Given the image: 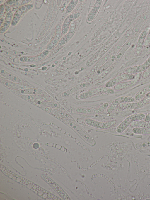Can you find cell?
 Listing matches in <instances>:
<instances>
[{"label":"cell","instance_id":"obj_18","mask_svg":"<svg viewBox=\"0 0 150 200\" xmlns=\"http://www.w3.org/2000/svg\"><path fill=\"white\" fill-rule=\"evenodd\" d=\"M1 74L5 78L16 83H19L21 82L20 79L17 77L8 73L4 70H1Z\"/></svg>","mask_w":150,"mask_h":200},{"label":"cell","instance_id":"obj_11","mask_svg":"<svg viewBox=\"0 0 150 200\" xmlns=\"http://www.w3.org/2000/svg\"><path fill=\"white\" fill-rule=\"evenodd\" d=\"M42 93V90L41 89L30 88L21 89L16 90L15 93L18 95H25L31 94H39Z\"/></svg>","mask_w":150,"mask_h":200},{"label":"cell","instance_id":"obj_9","mask_svg":"<svg viewBox=\"0 0 150 200\" xmlns=\"http://www.w3.org/2000/svg\"><path fill=\"white\" fill-rule=\"evenodd\" d=\"M149 30V28L144 30L140 34L138 38L136 47V52L139 54L141 52L145 38Z\"/></svg>","mask_w":150,"mask_h":200},{"label":"cell","instance_id":"obj_20","mask_svg":"<svg viewBox=\"0 0 150 200\" xmlns=\"http://www.w3.org/2000/svg\"><path fill=\"white\" fill-rule=\"evenodd\" d=\"M120 104L124 103H132L134 102V98L128 96H121L116 99Z\"/></svg>","mask_w":150,"mask_h":200},{"label":"cell","instance_id":"obj_19","mask_svg":"<svg viewBox=\"0 0 150 200\" xmlns=\"http://www.w3.org/2000/svg\"><path fill=\"white\" fill-rule=\"evenodd\" d=\"M148 92L146 86L137 92L135 96L134 99L137 101L140 100L144 98Z\"/></svg>","mask_w":150,"mask_h":200},{"label":"cell","instance_id":"obj_10","mask_svg":"<svg viewBox=\"0 0 150 200\" xmlns=\"http://www.w3.org/2000/svg\"><path fill=\"white\" fill-rule=\"evenodd\" d=\"M96 1L94 5L88 14L86 21L88 23L92 22L100 6L102 0H96Z\"/></svg>","mask_w":150,"mask_h":200},{"label":"cell","instance_id":"obj_22","mask_svg":"<svg viewBox=\"0 0 150 200\" xmlns=\"http://www.w3.org/2000/svg\"><path fill=\"white\" fill-rule=\"evenodd\" d=\"M78 1L71 0L69 3L67 7V11L70 12L76 6Z\"/></svg>","mask_w":150,"mask_h":200},{"label":"cell","instance_id":"obj_2","mask_svg":"<svg viewBox=\"0 0 150 200\" xmlns=\"http://www.w3.org/2000/svg\"><path fill=\"white\" fill-rule=\"evenodd\" d=\"M84 121L87 125L89 126L103 129L109 128L116 123V121L115 120L105 122H101L90 118H86L84 120Z\"/></svg>","mask_w":150,"mask_h":200},{"label":"cell","instance_id":"obj_7","mask_svg":"<svg viewBox=\"0 0 150 200\" xmlns=\"http://www.w3.org/2000/svg\"><path fill=\"white\" fill-rule=\"evenodd\" d=\"M141 76V73L136 74V76L134 79L119 83L114 86V89L117 90H120L131 87L137 83Z\"/></svg>","mask_w":150,"mask_h":200},{"label":"cell","instance_id":"obj_8","mask_svg":"<svg viewBox=\"0 0 150 200\" xmlns=\"http://www.w3.org/2000/svg\"><path fill=\"white\" fill-rule=\"evenodd\" d=\"M107 89L105 87L92 89L80 94L79 98L80 99H84L101 92L106 93Z\"/></svg>","mask_w":150,"mask_h":200},{"label":"cell","instance_id":"obj_23","mask_svg":"<svg viewBox=\"0 0 150 200\" xmlns=\"http://www.w3.org/2000/svg\"><path fill=\"white\" fill-rule=\"evenodd\" d=\"M150 76V66L144 72L142 75V77L143 79L147 78Z\"/></svg>","mask_w":150,"mask_h":200},{"label":"cell","instance_id":"obj_24","mask_svg":"<svg viewBox=\"0 0 150 200\" xmlns=\"http://www.w3.org/2000/svg\"><path fill=\"white\" fill-rule=\"evenodd\" d=\"M150 44V28H149L148 33L145 38L144 46H146Z\"/></svg>","mask_w":150,"mask_h":200},{"label":"cell","instance_id":"obj_4","mask_svg":"<svg viewBox=\"0 0 150 200\" xmlns=\"http://www.w3.org/2000/svg\"><path fill=\"white\" fill-rule=\"evenodd\" d=\"M32 191L39 196L45 200H62L49 191L36 184Z\"/></svg>","mask_w":150,"mask_h":200},{"label":"cell","instance_id":"obj_21","mask_svg":"<svg viewBox=\"0 0 150 200\" xmlns=\"http://www.w3.org/2000/svg\"><path fill=\"white\" fill-rule=\"evenodd\" d=\"M133 131L137 134L150 133V128H135L133 129Z\"/></svg>","mask_w":150,"mask_h":200},{"label":"cell","instance_id":"obj_26","mask_svg":"<svg viewBox=\"0 0 150 200\" xmlns=\"http://www.w3.org/2000/svg\"><path fill=\"white\" fill-rule=\"evenodd\" d=\"M145 97L147 99H150V92L147 93Z\"/></svg>","mask_w":150,"mask_h":200},{"label":"cell","instance_id":"obj_14","mask_svg":"<svg viewBox=\"0 0 150 200\" xmlns=\"http://www.w3.org/2000/svg\"><path fill=\"white\" fill-rule=\"evenodd\" d=\"M21 97L23 99L30 102L36 99L45 101L50 100L49 98L39 94L22 95Z\"/></svg>","mask_w":150,"mask_h":200},{"label":"cell","instance_id":"obj_3","mask_svg":"<svg viewBox=\"0 0 150 200\" xmlns=\"http://www.w3.org/2000/svg\"><path fill=\"white\" fill-rule=\"evenodd\" d=\"M64 122L67 125L82 136L88 143L93 144L95 143L94 140L92 138L75 122L70 120L64 121Z\"/></svg>","mask_w":150,"mask_h":200},{"label":"cell","instance_id":"obj_13","mask_svg":"<svg viewBox=\"0 0 150 200\" xmlns=\"http://www.w3.org/2000/svg\"><path fill=\"white\" fill-rule=\"evenodd\" d=\"M30 102L38 106L44 107L54 108H59L60 106L59 104L55 103L38 99L35 100Z\"/></svg>","mask_w":150,"mask_h":200},{"label":"cell","instance_id":"obj_15","mask_svg":"<svg viewBox=\"0 0 150 200\" xmlns=\"http://www.w3.org/2000/svg\"><path fill=\"white\" fill-rule=\"evenodd\" d=\"M131 44V42L130 41H128L124 44L115 56L116 61L118 62L121 59L125 53L130 47Z\"/></svg>","mask_w":150,"mask_h":200},{"label":"cell","instance_id":"obj_5","mask_svg":"<svg viewBox=\"0 0 150 200\" xmlns=\"http://www.w3.org/2000/svg\"><path fill=\"white\" fill-rule=\"evenodd\" d=\"M142 120L141 113L131 115L123 120L117 128L116 131L119 133L123 131L133 121Z\"/></svg>","mask_w":150,"mask_h":200},{"label":"cell","instance_id":"obj_25","mask_svg":"<svg viewBox=\"0 0 150 200\" xmlns=\"http://www.w3.org/2000/svg\"><path fill=\"white\" fill-rule=\"evenodd\" d=\"M149 146H150V142L144 143L139 145V147L141 148L147 147Z\"/></svg>","mask_w":150,"mask_h":200},{"label":"cell","instance_id":"obj_12","mask_svg":"<svg viewBox=\"0 0 150 200\" xmlns=\"http://www.w3.org/2000/svg\"><path fill=\"white\" fill-rule=\"evenodd\" d=\"M90 84L88 82L80 84L62 93L61 96L62 97L67 96L81 89L89 86Z\"/></svg>","mask_w":150,"mask_h":200},{"label":"cell","instance_id":"obj_16","mask_svg":"<svg viewBox=\"0 0 150 200\" xmlns=\"http://www.w3.org/2000/svg\"><path fill=\"white\" fill-rule=\"evenodd\" d=\"M124 81H125L124 78L121 74L108 81L105 84V87L108 88H110Z\"/></svg>","mask_w":150,"mask_h":200},{"label":"cell","instance_id":"obj_17","mask_svg":"<svg viewBox=\"0 0 150 200\" xmlns=\"http://www.w3.org/2000/svg\"><path fill=\"white\" fill-rule=\"evenodd\" d=\"M80 15V14L79 13L75 12L71 14L68 16L66 20V22L64 24L65 27V31H67L71 22L79 18Z\"/></svg>","mask_w":150,"mask_h":200},{"label":"cell","instance_id":"obj_1","mask_svg":"<svg viewBox=\"0 0 150 200\" xmlns=\"http://www.w3.org/2000/svg\"><path fill=\"white\" fill-rule=\"evenodd\" d=\"M41 178L48 184L63 199L70 200V198L63 189L54 181L45 174H42Z\"/></svg>","mask_w":150,"mask_h":200},{"label":"cell","instance_id":"obj_6","mask_svg":"<svg viewBox=\"0 0 150 200\" xmlns=\"http://www.w3.org/2000/svg\"><path fill=\"white\" fill-rule=\"evenodd\" d=\"M150 66V57L143 64L128 67L125 71V73L132 74L141 73L145 71Z\"/></svg>","mask_w":150,"mask_h":200}]
</instances>
